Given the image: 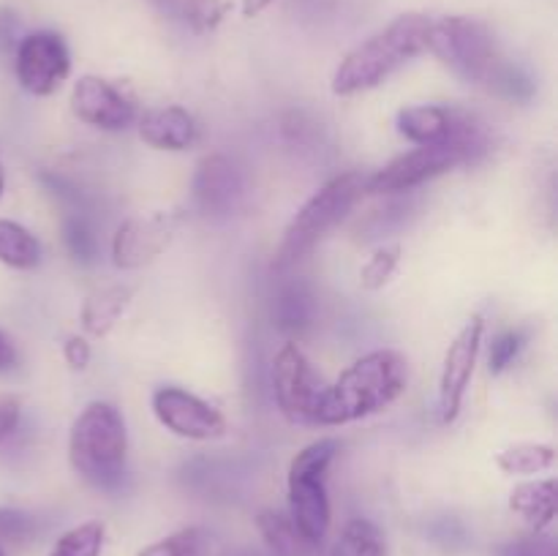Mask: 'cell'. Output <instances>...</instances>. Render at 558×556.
<instances>
[{"label": "cell", "instance_id": "obj_13", "mask_svg": "<svg viewBox=\"0 0 558 556\" xmlns=\"http://www.w3.org/2000/svg\"><path fill=\"white\" fill-rule=\"evenodd\" d=\"M485 336V319L474 314L466 325L458 330L452 343L445 352V363H441L439 376V418L441 423H452L461 414L463 398H466L469 382L474 376V365H477L480 343Z\"/></svg>", "mask_w": 558, "mask_h": 556}, {"label": "cell", "instance_id": "obj_9", "mask_svg": "<svg viewBox=\"0 0 558 556\" xmlns=\"http://www.w3.org/2000/svg\"><path fill=\"white\" fill-rule=\"evenodd\" d=\"M14 74L22 90L31 96H52L71 74L69 44L52 31L27 33L14 49Z\"/></svg>", "mask_w": 558, "mask_h": 556}, {"label": "cell", "instance_id": "obj_31", "mask_svg": "<svg viewBox=\"0 0 558 556\" xmlns=\"http://www.w3.org/2000/svg\"><path fill=\"white\" fill-rule=\"evenodd\" d=\"M499 556H558V548L554 540L545 537L543 532H534L529 537L501 545Z\"/></svg>", "mask_w": 558, "mask_h": 556}, {"label": "cell", "instance_id": "obj_19", "mask_svg": "<svg viewBox=\"0 0 558 556\" xmlns=\"http://www.w3.org/2000/svg\"><path fill=\"white\" fill-rule=\"evenodd\" d=\"M256 529H259L262 540L272 556H314L316 545L300 534L289 512L272 510V507L259 510L256 512Z\"/></svg>", "mask_w": 558, "mask_h": 556}, {"label": "cell", "instance_id": "obj_39", "mask_svg": "<svg viewBox=\"0 0 558 556\" xmlns=\"http://www.w3.org/2000/svg\"><path fill=\"white\" fill-rule=\"evenodd\" d=\"M0 556H3V551H0Z\"/></svg>", "mask_w": 558, "mask_h": 556}, {"label": "cell", "instance_id": "obj_21", "mask_svg": "<svg viewBox=\"0 0 558 556\" xmlns=\"http://www.w3.org/2000/svg\"><path fill=\"white\" fill-rule=\"evenodd\" d=\"M556 463V447L545 445V442H518V445H507L505 450L496 452V467L505 474H543L554 469Z\"/></svg>", "mask_w": 558, "mask_h": 556}, {"label": "cell", "instance_id": "obj_1", "mask_svg": "<svg viewBox=\"0 0 558 556\" xmlns=\"http://www.w3.org/2000/svg\"><path fill=\"white\" fill-rule=\"evenodd\" d=\"M409 387V363L396 349H374L354 360L322 396L316 425H347L392 407Z\"/></svg>", "mask_w": 558, "mask_h": 556}, {"label": "cell", "instance_id": "obj_12", "mask_svg": "<svg viewBox=\"0 0 558 556\" xmlns=\"http://www.w3.org/2000/svg\"><path fill=\"white\" fill-rule=\"evenodd\" d=\"M180 218L174 213H147L125 218L112 234V262L120 270H136L150 265L172 245Z\"/></svg>", "mask_w": 558, "mask_h": 556}, {"label": "cell", "instance_id": "obj_29", "mask_svg": "<svg viewBox=\"0 0 558 556\" xmlns=\"http://www.w3.org/2000/svg\"><path fill=\"white\" fill-rule=\"evenodd\" d=\"M65 245L82 262H90L96 256V234L90 232V227L82 218H69L65 221Z\"/></svg>", "mask_w": 558, "mask_h": 556}, {"label": "cell", "instance_id": "obj_37", "mask_svg": "<svg viewBox=\"0 0 558 556\" xmlns=\"http://www.w3.org/2000/svg\"><path fill=\"white\" fill-rule=\"evenodd\" d=\"M153 3L161 11H169V14H172V11H180V0H153Z\"/></svg>", "mask_w": 558, "mask_h": 556}, {"label": "cell", "instance_id": "obj_33", "mask_svg": "<svg viewBox=\"0 0 558 556\" xmlns=\"http://www.w3.org/2000/svg\"><path fill=\"white\" fill-rule=\"evenodd\" d=\"M20 38V16H16V11L0 5V55H14Z\"/></svg>", "mask_w": 558, "mask_h": 556}, {"label": "cell", "instance_id": "obj_18", "mask_svg": "<svg viewBox=\"0 0 558 556\" xmlns=\"http://www.w3.org/2000/svg\"><path fill=\"white\" fill-rule=\"evenodd\" d=\"M131 298H134V289L125 287V283H109V287L90 292L80 309L82 330H85L87 336L104 338L114 325H118L120 314L129 309Z\"/></svg>", "mask_w": 558, "mask_h": 556}, {"label": "cell", "instance_id": "obj_34", "mask_svg": "<svg viewBox=\"0 0 558 556\" xmlns=\"http://www.w3.org/2000/svg\"><path fill=\"white\" fill-rule=\"evenodd\" d=\"M63 358L65 363L71 365L74 371H82L90 365V358H93V349L90 343H87L85 336H69L63 341Z\"/></svg>", "mask_w": 558, "mask_h": 556}, {"label": "cell", "instance_id": "obj_32", "mask_svg": "<svg viewBox=\"0 0 558 556\" xmlns=\"http://www.w3.org/2000/svg\"><path fill=\"white\" fill-rule=\"evenodd\" d=\"M20 423L22 401L14 392H0V445H5L20 431Z\"/></svg>", "mask_w": 558, "mask_h": 556}, {"label": "cell", "instance_id": "obj_36", "mask_svg": "<svg viewBox=\"0 0 558 556\" xmlns=\"http://www.w3.org/2000/svg\"><path fill=\"white\" fill-rule=\"evenodd\" d=\"M270 3L272 0H243V14L256 16V14H262V11H265Z\"/></svg>", "mask_w": 558, "mask_h": 556}, {"label": "cell", "instance_id": "obj_27", "mask_svg": "<svg viewBox=\"0 0 558 556\" xmlns=\"http://www.w3.org/2000/svg\"><path fill=\"white\" fill-rule=\"evenodd\" d=\"M229 5L223 0H180V14L196 33L216 31Z\"/></svg>", "mask_w": 558, "mask_h": 556}, {"label": "cell", "instance_id": "obj_7", "mask_svg": "<svg viewBox=\"0 0 558 556\" xmlns=\"http://www.w3.org/2000/svg\"><path fill=\"white\" fill-rule=\"evenodd\" d=\"M483 153H488V136H485L483 125H477L474 131H469V134L458 136L452 142L414 147V150L392 158L390 164H385L374 174H368V180H365V194L385 196L420 189L423 183L450 172V169L463 167V164H474Z\"/></svg>", "mask_w": 558, "mask_h": 556}, {"label": "cell", "instance_id": "obj_6", "mask_svg": "<svg viewBox=\"0 0 558 556\" xmlns=\"http://www.w3.org/2000/svg\"><path fill=\"white\" fill-rule=\"evenodd\" d=\"M338 450H341V442L336 436H322V439L305 445L289 463L287 512L294 527L300 529V534L314 545L325 540L332 521L330 496H327V472H330Z\"/></svg>", "mask_w": 558, "mask_h": 556}, {"label": "cell", "instance_id": "obj_11", "mask_svg": "<svg viewBox=\"0 0 558 556\" xmlns=\"http://www.w3.org/2000/svg\"><path fill=\"white\" fill-rule=\"evenodd\" d=\"M69 104L76 120L98 131H125L140 118L134 96L96 74H82L74 82Z\"/></svg>", "mask_w": 558, "mask_h": 556}, {"label": "cell", "instance_id": "obj_26", "mask_svg": "<svg viewBox=\"0 0 558 556\" xmlns=\"http://www.w3.org/2000/svg\"><path fill=\"white\" fill-rule=\"evenodd\" d=\"M311 294L303 287H287L276 300V325L287 333H298L308 325L311 319Z\"/></svg>", "mask_w": 558, "mask_h": 556}, {"label": "cell", "instance_id": "obj_5", "mask_svg": "<svg viewBox=\"0 0 558 556\" xmlns=\"http://www.w3.org/2000/svg\"><path fill=\"white\" fill-rule=\"evenodd\" d=\"M365 180H368V174L363 172H343L327 180L319 191H314L305 200V205L294 213L292 221H289L281 245L276 251V259H272V267L287 270V267L298 265L308 251H314V245L330 229H336L349 216V210L363 200Z\"/></svg>", "mask_w": 558, "mask_h": 556}, {"label": "cell", "instance_id": "obj_38", "mask_svg": "<svg viewBox=\"0 0 558 556\" xmlns=\"http://www.w3.org/2000/svg\"><path fill=\"white\" fill-rule=\"evenodd\" d=\"M3 191H5V169H3V161H0V200H3Z\"/></svg>", "mask_w": 558, "mask_h": 556}, {"label": "cell", "instance_id": "obj_20", "mask_svg": "<svg viewBox=\"0 0 558 556\" xmlns=\"http://www.w3.org/2000/svg\"><path fill=\"white\" fill-rule=\"evenodd\" d=\"M41 262V243L20 221L0 218V265L11 270H33Z\"/></svg>", "mask_w": 558, "mask_h": 556}, {"label": "cell", "instance_id": "obj_14", "mask_svg": "<svg viewBox=\"0 0 558 556\" xmlns=\"http://www.w3.org/2000/svg\"><path fill=\"white\" fill-rule=\"evenodd\" d=\"M477 120L461 109L441 107V104H412L398 109L396 129L412 145H441L477 129Z\"/></svg>", "mask_w": 558, "mask_h": 556}, {"label": "cell", "instance_id": "obj_30", "mask_svg": "<svg viewBox=\"0 0 558 556\" xmlns=\"http://www.w3.org/2000/svg\"><path fill=\"white\" fill-rule=\"evenodd\" d=\"M36 532V521L27 512L14 510V507H0V540L9 543H22V540L33 537Z\"/></svg>", "mask_w": 558, "mask_h": 556}, {"label": "cell", "instance_id": "obj_15", "mask_svg": "<svg viewBox=\"0 0 558 556\" xmlns=\"http://www.w3.org/2000/svg\"><path fill=\"white\" fill-rule=\"evenodd\" d=\"M194 202L205 216H229L243 196V174L223 153H210L196 164L191 180Z\"/></svg>", "mask_w": 558, "mask_h": 556}, {"label": "cell", "instance_id": "obj_16", "mask_svg": "<svg viewBox=\"0 0 558 556\" xmlns=\"http://www.w3.org/2000/svg\"><path fill=\"white\" fill-rule=\"evenodd\" d=\"M136 131L145 145L156 147V150H189L196 140H199V125L189 109L169 104V107L147 109L136 118Z\"/></svg>", "mask_w": 558, "mask_h": 556}, {"label": "cell", "instance_id": "obj_17", "mask_svg": "<svg viewBox=\"0 0 558 556\" xmlns=\"http://www.w3.org/2000/svg\"><path fill=\"white\" fill-rule=\"evenodd\" d=\"M510 510L529 523L532 532H545L556 521L558 483L554 478L526 480L510 491Z\"/></svg>", "mask_w": 558, "mask_h": 556}, {"label": "cell", "instance_id": "obj_35", "mask_svg": "<svg viewBox=\"0 0 558 556\" xmlns=\"http://www.w3.org/2000/svg\"><path fill=\"white\" fill-rule=\"evenodd\" d=\"M16 365V347L11 343V338L0 330V374L11 371Z\"/></svg>", "mask_w": 558, "mask_h": 556}, {"label": "cell", "instance_id": "obj_24", "mask_svg": "<svg viewBox=\"0 0 558 556\" xmlns=\"http://www.w3.org/2000/svg\"><path fill=\"white\" fill-rule=\"evenodd\" d=\"M207 543H210V537H207L205 529L189 527L169 534V537L145 545L136 556H205Z\"/></svg>", "mask_w": 558, "mask_h": 556}, {"label": "cell", "instance_id": "obj_10", "mask_svg": "<svg viewBox=\"0 0 558 556\" xmlns=\"http://www.w3.org/2000/svg\"><path fill=\"white\" fill-rule=\"evenodd\" d=\"M150 407L158 423L180 439L210 442L227 434V418H223L221 409H216L185 387H156Z\"/></svg>", "mask_w": 558, "mask_h": 556}, {"label": "cell", "instance_id": "obj_3", "mask_svg": "<svg viewBox=\"0 0 558 556\" xmlns=\"http://www.w3.org/2000/svg\"><path fill=\"white\" fill-rule=\"evenodd\" d=\"M430 20L425 14H401L381 27L376 36L365 38L338 63L332 74L336 96H357L374 90L387 76L396 74L401 65L414 60L428 49Z\"/></svg>", "mask_w": 558, "mask_h": 556}, {"label": "cell", "instance_id": "obj_2", "mask_svg": "<svg viewBox=\"0 0 558 556\" xmlns=\"http://www.w3.org/2000/svg\"><path fill=\"white\" fill-rule=\"evenodd\" d=\"M428 49L461 80L472 85H485L490 90H501L515 98L518 87L529 85L518 76L512 65L501 63L499 47L485 22L472 16H445V20H430L428 27Z\"/></svg>", "mask_w": 558, "mask_h": 556}, {"label": "cell", "instance_id": "obj_4", "mask_svg": "<svg viewBox=\"0 0 558 556\" xmlns=\"http://www.w3.org/2000/svg\"><path fill=\"white\" fill-rule=\"evenodd\" d=\"M129 458V431L120 409L109 401H90L69 431L71 469L98 491L123 483Z\"/></svg>", "mask_w": 558, "mask_h": 556}, {"label": "cell", "instance_id": "obj_28", "mask_svg": "<svg viewBox=\"0 0 558 556\" xmlns=\"http://www.w3.org/2000/svg\"><path fill=\"white\" fill-rule=\"evenodd\" d=\"M523 343H526V336L521 330H505L490 341L488 352V368L490 374H501V371L510 368L515 363V358L521 354Z\"/></svg>", "mask_w": 558, "mask_h": 556}, {"label": "cell", "instance_id": "obj_22", "mask_svg": "<svg viewBox=\"0 0 558 556\" xmlns=\"http://www.w3.org/2000/svg\"><path fill=\"white\" fill-rule=\"evenodd\" d=\"M330 556H385V537L368 518H352L332 543Z\"/></svg>", "mask_w": 558, "mask_h": 556}, {"label": "cell", "instance_id": "obj_23", "mask_svg": "<svg viewBox=\"0 0 558 556\" xmlns=\"http://www.w3.org/2000/svg\"><path fill=\"white\" fill-rule=\"evenodd\" d=\"M104 540H107V527L101 521H85L60 534L49 556H101Z\"/></svg>", "mask_w": 558, "mask_h": 556}, {"label": "cell", "instance_id": "obj_25", "mask_svg": "<svg viewBox=\"0 0 558 556\" xmlns=\"http://www.w3.org/2000/svg\"><path fill=\"white\" fill-rule=\"evenodd\" d=\"M398 265H401V245L398 243H385L368 256L363 267H360V287L368 289V292H379L390 283V278L396 276Z\"/></svg>", "mask_w": 558, "mask_h": 556}, {"label": "cell", "instance_id": "obj_8", "mask_svg": "<svg viewBox=\"0 0 558 556\" xmlns=\"http://www.w3.org/2000/svg\"><path fill=\"white\" fill-rule=\"evenodd\" d=\"M270 379L272 396L283 418L298 425H316V412H319L327 382L322 379L300 343L287 341L278 349L272 358Z\"/></svg>", "mask_w": 558, "mask_h": 556}]
</instances>
